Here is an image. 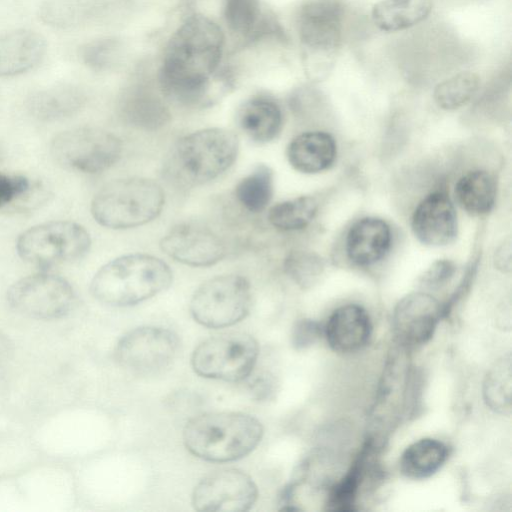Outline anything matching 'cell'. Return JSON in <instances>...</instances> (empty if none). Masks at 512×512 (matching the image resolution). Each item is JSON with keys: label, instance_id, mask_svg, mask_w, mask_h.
Wrapping results in <instances>:
<instances>
[{"label": "cell", "instance_id": "obj_7", "mask_svg": "<svg viewBox=\"0 0 512 512\" xmlns=\"http://www.w3.org/2000/svg\"><path fill=\"white\" fill-rule=\"evenodd\" d=\"M259 354L255 338L244 332H227L210 337L194 350L191 365L198 375L229 382L246 379Z\"/></svg>", "mask_w": 512, "mask_h": 512}, {"label": "cell", "instance_id": "obj_8", "mask_svg": "<svg viewBox=\"0 0 512 512\" xmlns=\"http://www.w3.org/2000/svg\"><path fill=\"white\" fill-rule=\"evenodd\" d=\"M50 153L63 168L95 174L117 163L122 143L104 129L78 127L58 133L50 143Z\"/></svg>", "mask_w": 512, "mask_h": 512}, {"label": "cell", "instance_id": "obj_24", "mask_svg": "<svg viewBox=\"0 0 512 512\" xmlns=\"http://www.w3.org/2000/svg\"><path fill=\"white\" fill-rule=\"evenodd\" d=\"M448 448L440 440L423 438L410 444L399 461L401 473L407 478L420 480L435 474L446 462Z\"/></svg>", "mask_w": 512, "mask_h": 512}, {"label": "cell", "instance_id": "obj_5", "mask_svg": "<svg viewBox=\"0 0 512 512\" xmlns=\"http://www.w3.org/2000/svg\"><path fill=\"white\" fill-rule=\"evenodd\" d=\"M164 202L162 187L151 179H117L95 194L91 214L97 223L106 228L128 229L157 218Z\"/></svg>", "mask_w": 512, "mask_h": 512}, {"label": "cell", "instance_id": "obj_12", "mask_svg": "<svg viewBox=\"0 0 512 512\" xmlns=\"http://www.w3.org/2000/svg\"><path fill=\"white\" fill-rule=\"evenodd\" d=\"M257 497V486L246 473L226 468L211 472L196 485L192 505L202 512H240L249 510Z\"/></svg>", "mask_w": 512, "mask_h": 512}, {"label": "cell", "instance_id": "obj_2", "mask_svg": "<svg viewBox=\"0 0 512 512\" xmlns=\"http://www.w3.org/2000/svg\"><path fill=\"white\" fill-rule=\"evenodd\" d=\"M261 422L239 412H213L187 422L183 441L193 455L210 462H230L245 457L260 443Z\"/></svg>", "mask_w": 512, "mask_h": 512}, {"label": "cell", "instance_id": "obj_31", "mask_svg": "<svg viewBox=\"0 0 512 512\" xmlns=\"http://www.w3.org/2000/svg\"><path fill=\"white\" fill-rule=\"evenodd\" d=\"M480 79L473 72H460L440 82L434 89L436 104L445 110L460 108L469 102L479 88Z\"/></svg>", "mask_w": 512, "mask_h": 512}, {"label": "cell", "instance_id": "obj_23", "mask_svg": "<svg viewBox=\"0 0 512 512\" xmlns=\"http://www.w3.org/2000/svg\"><path fill=\"white\" fill-rule=\"evenodd\" d=\"M432 5V0H381L372 8V20L380 30L396 32L424 21Z\"/></svg>", "mask_w": 512, "mask_h": 512}, {"label": "cell", "instance_id": "obj_19", "mask_svg": "<svg viewBox=\"0 0 512 512\" xmlns=\"http://www.w3.org/2000/svg\"><path fill=\"white\" fill-rule=\"evenodd\" d=\"M391 245L389 225L379 218L367 217L354 223L346 238V253L358 266H369L380 261Z\"/></svg>", "mask_w": 512, "mask_h": 512}, {"label": "cell", "instance_id": "obj_3", "mask_svg": "<svg viewBox=\"0 0 512 512\" xmlns=\"http://www.w3.org/2000/svg\"><path fill=\"white\" fill-rule=\"evenodd\" d=\"M238 153L237 136L225 128H206L180 138L169 151L164 170L175 184H205L230 168Z\"/></svg>", "mask_w": 512, "mask_h": 512}, {"label": "cell", "instance_id": "obj_26", "mask_svg": "<svg viewBox=\"0 0 512 512\" xmlns=\"http://www.w3.org/2000/svg\"><path fill=\"white\" fill-rule=\"evenodd\" d=\"M121 110L127 123L145 130L163 127L170 117L162 101L149 91H135L127 96Z\"/></svg>", "mask_w": 512, "mask_h": 512}, {"label": "cell", "instance_id": "obj_39", "mask_svg": "<svg viewBox=\"0 0 512 512\" xmlns=\"http://www.w3.org/2000/svg\"><path fill=\"white\" fill-rule=\"evenodd\" d=\"M4 157H5V150H4L2 143L0 142V163L3 161Z\"/></svg>", "mask_w": 512, "mask_h": 512}, {"label": "cell", "instance_id": "obj_27", "mask_svg": "<svg viewBox=\"0 0 512 512\" xmlns=\"http://www.w3.org/2000/svg\"><path fill=\"white\" fill-rule=\"evenodd\" d=\"M483 398L496 413L509 415L512 403L511 355L499 358L487 372L483 382Z\"/></svg>", "mask_w": 512, "mask_h": 512}, {"label": "cell", "instance_id": "obj_1", "mask_svg": "<svg viewBox=\"0 0 512 512\" xmlns=\"http://www.w3.org/2000/svg\"><path fill=\"white\" fill-rule=\"evenodd\" d=\"M223 45V33L213 21L201 15L188 18L166 48L159 77L163 93L186 107L210 104Z\"/></svg>", "mask_w": 512, "mask_h": 512}, {"label": "cell", "instance_id": "obj_15", "mask_svg": "<svg viewBox=\"0 0 512 512\" xmlns=\"http://www.w3.org/2000/svg\"><path fill=\"white\" fill-rule=\"evenodd\" d=\"M343 18L340 0H307L298 18L302 43L316 53L330 56L341 44Z\"/></svg>", "mask_w": 512, "mask_h": 512}, {"label": "cell", "instance_id": "obj_20", "mask_svg": "<svg viewBox=\"0 0 512 512\" xmlns=\"http://www.w3.org/2000/svg\"><path fill=\"white\" fill-rule=\"evenodd\" d=\"M84 102L81 90L71 84H57L31 93L25 100L28 113L43 122L68 118L79 111Z\"/></svg>", "mask_w": 512, "mask_h": 512}, {"label": "cell", "instance_id": "obj_22", "mask_svg": "<svg viewBox=\"0 0 512 512\" xmlns=\"http://www.w3.org/2000/svg\"><path fill=\"white\" fill-rule=\"evenodd\" d=\"M237 121L245 134L257 143H267L280 134L283 115L279 105L265 97H255L239 109Z\"/></svg>", "mask_w": 512, "mask_h": 512}, {"label": "cell", "instance_id": "obj_16", "mask_svg": "<svg viewBox=\"0 0 512 512\" xmlns=\"http://www.w3.org/2000/svg\"><path fill=\"white\" fill-rule=\"evenodd\" d=\"M415 237L429 246L451 243L457 235V216L444 192H433L416 207L411 221Z\"/></svg>", "mask_w": 512, "mask_h": 512}, {"label": "cell", "instance_id": "obj_33", "mask_svg": "<svg viewBox=\"0 0 512 512\" xmlns=\"http://www.w3.org/2000/svg\"><path fill=\"white\" fill-rule=\"evenodd\" d=\"M259 13V0H225L226 22L235 33L249 34L257 24Z\"/></svg>", "mask_w": 512, "mask_h": 512}, {"label": "cell", "instance_id": "obj_37", "mask_svg": "<svg viewBox=\"0 0 512 512\" xmlns=\"http://www.w3.org/2000/svg\"><path fill=\"white\" fill-rule=\"evenodd\" d=\"M14 356V346L7 335L0 332V380L5 376Z\"/></svg>", "mask_w": 512, "mask_h": 512}, {"label": "cell", "instance_id": "obj_9", "mask_svg": "<svg viewBox=\"0 0 512 512\" xmlns=\"http://www.w3.org/2000/svg\"><path fill=\"white\" fill-rule=\"evenodd\" d=\"M251 304V286L245 277L221 275L196 289L190 301V312L195 321L205 327L224 328L243 320Z\"/></svg>", "mask_w": 512, "mask_h": 512}, {"label": "cell", "instance_id": "obj_10", "mask_svg": "<svg viewBox=\"0 0 512 512\" xmlns=\"http://www.w3.org/2000/svg\"><path fill=\"white\" fill-rule=\"evenodd\" d=\"M7 302L16 312L35 319H57L67 315L75 303L70 283L61 276L39 272L10 286Z\"/></svg>", "mask_w": 512, "mask_h": 512}, {"label": "cell", "instance_id": "obj_30", "mask_svg": "<svg viewBox=\"0 0 512 512\" xmlns=\"http://www.w3.org/2000/svg\"><path fill=\"white\" fill-rule=\"evenodd\" d=\"M318 203L312 196H300L274 205L269 222L277 229L294 231L305 228L317 213Z\"/></svg>", "mask_w": 512, "mask_h": 512}, {"label": "cell", "instance_id": "obj_32", "mask_svg": "<svg viewBox=\"0 0 512 512\" xmlns=\"http://www.w3.org/2000/svg\"><path fill=\"white\" fill-rule=\"evenodd\" d=\"M323 268L320 257L309 251H293L284 260L286 274L302 288L312 286Z\"/></svg>", "mask_w": 512, "mask_h": 512}, {"label": "cell", "instance_id": "obj_18", "mask_svg": "<svg viewBox=\"0 0 512 512\" xmlns=\"http://www.w3.org/2000/svg\"><path fill=\"white\" fill-rule=\"evenodd\" d=\"M47 42L30 29H15L0 34V77H13L37 67L43 60Z\"/></svg>", "mask_w": 512, "mask_h": 512}, {"label": "cell", "instance_id": "obj_21", "mask_svg": "<svg viewBox=\"0 0 512 512\" xmlns=\"http://www.w3.org/2000/svg\"><path fill=\"white\" fill-rule=\"evenodd\" d=\"M291 166L306 174L318 173L329 168L336 158L334 138L325 132H305L295 137L287 147Z\"/></svg>", "mask_w": 512, "mask_h": 512}, {"label": "cell", "instance_id": "obj_29", "mask_svg": "<svg viewBox=\"0 0 512 512\" xmlns=\"http://www.w3.org/2000/svg\"><path fill=\"white\" fill-rule=\"evenodd\" d=\"M237 201L248 211L258 213L270 203L273 195V172L260 165L241 179L234 191Z\"/></svg>", "mask_w": 512, "mask_h": 512}, {"label": "cell", "instance_id": "obj_6", "mask_svg": "<svg viewBox=\"0 0 512 512\" xmlns=\"http://www.w3.org/2000/svg\"><path fill=\"white\" fill-rule=\"evenodd\" d=\"M90 246L88 231L80 224L66 220L32 226L16 241L19 257L45 270L82 259Z\"/></svg>", "mask_w": 512, "mask_h": 512}, {"label": "cell", "instance_id": "obj_13", "mask_svg": "<svg viewBox=\"0 0 512 512\" xmlns=\"http://www.w3.org/2000/svg\"><path fill=\"white\" fill-rule=\"evenodd\" d=\"M444 307L430 294L414 292L395 306L392 330L400 347L407 349L427 343L443 316Z\"/></svg>", "mask_w": 512, "mask_h": 512}, {"label": "cell", "instance_id": "obj_28", "mask_svg": "<svg viewBox=\"0 0 512 512\" xmlns=\"http://www.w3.org/2000/svg\"><path fill=\"white\" fill-rule=\"evenodd\" d=\"M371 447V442H367L345 475L331 487L325 504L327 510L338 512L355 510L354 506Z\"/></svg>", "mask_w": 512, "mask_h": 512}, {"label": "cell", "instance_id": "obj_34", "mask_svg": "<svg viewBox=\"0 0 512 512\" xmlns=\"http://www.w3.org/2000/svg\"><path fill=\"white\" fill-rule=\"evenodd\" d=\"M23 175L0 173V208L15 203L30 187Z\"/></svg>", "mask_w": 512, "mask_h": 512}, {"label": "cell", "instance_id": "obj_14", "mask_svg": "<svg viewBox=\"0 0 512 512\" xmlns=\"http://www.w3.org/2000/svg\"><path fill=\"white\" fill-rule=\"evenodd\" d=\"M162 251L174 260L193 267L219 262L226 253L221 238L210 228L197 223H179L160 241Z\"/></svg>", "mask_w": 512, "mask_h": 512}, {"label": "cell", "instance_id": "obj_38", "mask_svg": "<svg viewBox=\"0 0 512 512\" xmlns=\"http://www.w3.org/2000/svg\"><path fill=\"white\" fill-rule=\"evenodd\" d=\"M273 384L274 382L270 376L261 375L251 382L250 389L258 398L263 399L271 393Z\"/></svg>", "mask_w": 512, "mask_h": 512}, {"label": "cell", "instance_id": "obj_35", "mask_svg": "<svg viewBox=\"0 0 512 512\" xmlns=\"http://www.w3.org/2000/svg\"><path fill=\"white\" fill-rule=\"evenodd\" d=\"M323 333L320 325L311 319H301L295 323L291 343L297 350H302L313 345Z\"/></svg>", "mask_w": 512, "mask_h": 512}, {"label": "cell", "instance_id": "obj_36", "mask_svg": "<svg viewBox=\"0 0 512 512\" xmlns=\"http://www.w3.org/2000/svg\"><path fill=\"white\" fill-rule=\"evenodd\" d=\"M454 271L455 267L451 261H436L424 273L422 282L429 287L441 286L452 277Z\"/></svg>", "mask_w": 512, "mask_h": 512}, {"label": "cell", "instance_id": "obj_25", "mask_svg": "<svg viewBox=\"0 0 512 512\" xmlns=\"http://www.w3.org/2000/svg\"><path fill=\"white\" fill-rule=\"evenodd\" d=\"M455 196L460 206L472 215L491 211L496 199V182L483 170L468 172L455 186Z\"/></svg>", "mask_w": 512, "mask_h": 512}, {"label": "cell", "instance_id": "obj_17", "mask_svg": "<svg viewBox=\"0 0 512 512\" xmlns=\"http://www.w3.org/2000/svg\"><path fill=\"white\" fill-rule=\"evenodd\" d=\"M323 334L333 351L350 354L367 345L372 334V324L363 307L347 304L333 311Z\"/></svg>", "mask_w": 512, "mask_h": 512}, {"label": "cell", "instance_id": "obj_4", "mask_svg": "<svg viewBox=\"0 0 512 512\" xmlns=\"http://www.w3.org/2000/svg\"><path fill=\"white\" fill-rule=\"evenodd\" d=\"M172 272L161 259L148 254H129L103 265L94 275L93 297L109 306H130L167 289Z\"/></svg>", "mask_w": 512, "mask_h": 512}, {"label": "cell", "instance_id": "obj_11", "mask_svg": "<svg viewBox=\"0 0 512 512\" xmlns=\"http://www.w3.org/2000/svg\"><path fill=\"white\" fill-rule=\"evenodd\" d=\"M175 333L162 327H139L126 333L117 343L115 358L129 372L152 375L168 368L179 352Z\"/></svg>", "mask_w": 512, "mask_h": 512}]
</instances>
